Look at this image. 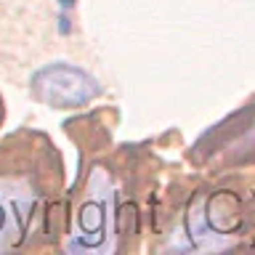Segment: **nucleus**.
I'll list each match as a JSON object with an SVG mask.
<instances>
[{"label": "nucleus", "mask_w": 255, "mask_h": 255, "mask_svg": "<svg viewBox=\"0 0 255 255\" xmlns=\"http://www.w3.org/2000/svg\"><path fill=\"white\" fill-rule=\"evenodd\" d=\"M29 85H32V93L53 109L85 107L88 101H93L101 93L99 80L91 77L85 69L72 67V64H64V61H56V64H48V67L37 69L32 75Z\"/></svg>", "instance_id": "1"}, {"label": "nucleus", "mask_w": 255, "mask_h": 255, "mask_svg": "<svg viewBox=\"0 0 255 255\" xmlns=\"http://www.w3.org/2000/svg\"><path fill=\"white\" fill-rule=\"evenodd\" d=\"M104 205L99 202H85L83 210H80V223H83L85 231H91V234H96V231H101L104 226Z\"/></svg>", "instance_id": "2"}, {"label": "nucleus", "mask_w": 255, "mask_h": 255, "mask_svg": "<svg viewBox=\"0 0 255 255\" xmlns=\"http://www.w3.org/2000/svg\"><path fill=\"white\" fill-rule=\"evenodd\" d=\"M5 229H8V213H5V205L0 202V237H3Z\"/></svg>", "instance_id": "3"}, {"label": "nucleus", "mask_w": 255, "mask_h": 255, "mask_svg": "<svg viewBox=\"0 0 255 255\" xmlns=\"http://www.w3.org/2000/svg\"><path fill=\"white\" fill-rule=\"evenodd\" d=\"M69 19H67V16H61V24H59V32H61V35H69Z\"/></svg>", "instance_id": "4"}, {"label": "nucleus", "mask_w": 255, "mask_h": 255, "mask_svg": "<svg viewBox=\"0 0 255 255\" xmlns=\"http://www.w3.org/2000/svg\"><path fill=\"white\" fill-rule=\"evenodd\" d=\"M56 3H59L61 8H67V11H69V8H75V3H77V0H56Z\"/></svg>", "instance_id": "5"}]
</instances>
